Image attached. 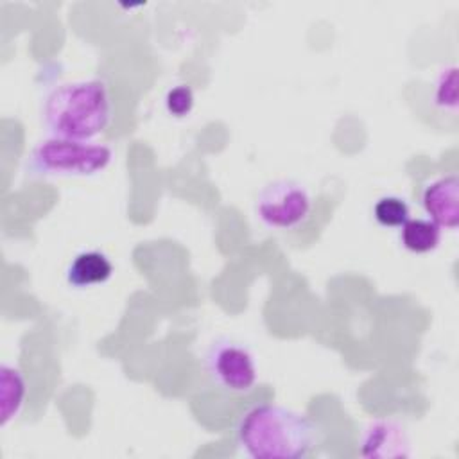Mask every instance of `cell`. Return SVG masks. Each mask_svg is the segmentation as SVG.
Wrapping results in <instances>:
<instances>
[{"mask_svg":"<svg viewBox=\"0 0 459 459\" xmlns=\"http://www.w3.org/2000/svg\"><path fill=\"white\" fill-rule=\"evenodd\" d=\"M319 437V427L307 414L269 402L247 407L235 423L237 446L253 459H303Z\"/></svg>","mask_w":459,"mask_h":459,"instance_id":"obj_1","label":"cell"},{"mask_svg":"<svg viewBox=\"0 0 459 459\" xmlns=\"http://www.w3.org/2000/svg\"><path fill=\"white\" fill-rule=\"evenodd\" d=\"M113 118V100L104 79L59 84L43 102V124L52 136L91 142Z\"/></svg>","mask_w":459,"mask_h":459,"instance_id":"obj_2","label":"cell"},{"mask_svg":"<svg viewBox=\"0 0 459 459\" xmlns=\"http://www.w3.org/2000/svg\"><path fill=\"white\" fill-rule=\"evenodd\" d=\"M113 149L106 143L50 136L38 142L27 161V174L41 178L95 176L108 169Z\"/></svg>","mask_w":459,"mask_h":459,"instance_id":"obj_3","label":"cell"},{"mask_svg":"<svg viewBox=\"0 0 459 459\" xmlns=\"http://www.w3.org/2000/svg\"><path fill=\"white\" fill-rule=\"evenodd\" d=\"M312 195L296 179H274L265 183L255 197L258 222L274 231H294L305 226L312 215Z\"/></svg>","mask_w":459,"mask_h":459,"instance_id":"obj_4","label":"cell"},{"mask_svg":"<svg viewBox=\"0 0 459 459\" xmlns=\"http://www.w3.org/2000/svg\"><path fill=\"white\" fill-rule=\"evenodd\" d=\"M204 373L228 394H247L258 380L255 355L246 344L230 337H219L206 348Z\"/></svg>","mask_w":459,"mask_h":459,"instance_id":"obj_5","label":"cell"},{"mask_svg":"<svg viewBox=\"0 0 459 459\" xmlns=\"http://www.w3.org/2000/svg\"><path fill=\"white\" fill-rule=\"evenodd\" d=\"M420 203L423 212L441 230H455L459 224V178L455 172L425 183Z\"/></svg>","mask_w":459,"mask_h":459,"instance_id":"obj_6","label":"cell"},{"mask_svg":"<svg viewBox=\"0 0 459 459\" xmlns=\"http://www.w3.org/2000/svg\"><path fill=\"white\" fill-rule=\"evenodd\" d=\"M359 445L360 455L368 459H396L412 454L405 427L394 420L371 421L362 430Z\"/></svg>","mask_w":459,"mask_h":459,"instance_id":"obj_7","label":"cell"},{"mask_svg":"<svg viewBox=\"0 0 459 459\" xmlns=\"http://www.w3.org/2000/svg\"><path fill=\"white\" fill-rule=\"evenodd\" d=\"M113 276L111 260L97 249L74 256L66 269V281L75 289H88L106 283Z\"/></svg>","mask_w":459,"mask_h":459,"instance_id":"obj_8","label":"cell"},{"mask_svg":"<svg viewBox=\"0 0 459 459\" xmlns=\"http://www.w3.org/2000/svg\"><path fill=\"white\" fill-rule=\"evenodd\" d=\"M402 246L416 255H425L434 251L441 242V228L430 219H409L400 228Z\"/></svg>","mask_w":459,"mask_h":459,"instance_id":"obj_9","label":"cell"},{"mask_svg":"<svg viewBox=\"0 0 459 459\" xmlns=\"http://www.w3.org/2000/svg\"><path fill=\"white\" fill-rule=\"evenodd\" d=\"M2 425H7L20 412L27 385L20 369L2 364Z\"/></svg>","mask_w":459,"mask_h":459,"instance_id":"obj_10","label":"cell"},{"mask_svg":"<svg viewBox=\"0 0 459 459\" xmlns=\"http://www.w3.org/2000/svg\"><path fill=\"white\" fill-rule=\"evenodd\" d=\"M432 102L443 113H455L457 111V66L446 65L443 66L432 88Z\"/></svg>","mask_w":459,"mask_h":459,"instance_id":"obj_11","label":"cell"},{"mask_svg":"<svg viewBox=\"0 0 459 459\" xmlns=\"http://www.w3.org/2000/svg\"><path fill=\"white\" fill-rule=\"evenodd\" d=\"M373 217L384 228H402L411 219V208L400 195H382L373 206Z\"/></svg>","mask_w":459,"mask_h":459,"instance_id":"obj_12","label":"cell"},{"mask_svg":"<svg viewBox=\"0 0 459 459\" xmlns=\"http://www.w3.org/2000/svg\"><path fill=\"white\" fill-rule=\"evenodd\" d=\"M194 102H195L194 91L186 84H178L170 88L165 95V108L176 118H183L190 115V111L194 109Z\"/></svg>","mask_w":459,"mask_h":459,"instance_id":"obj_13","label":"cell"}]
</instances>
